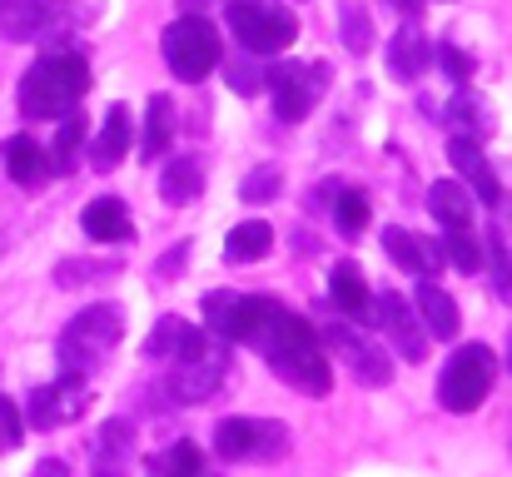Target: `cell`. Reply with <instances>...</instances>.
Masks as SVG:
<instances>
[{
  "mask_svg": "<svg viewBox=\"0 0 512 477\" xmlns=\"http://www.w3.org/2000/svg\"><path fill=\"white\" fill-rule=\"evenodd\" d=\"M20 438H25V418H20V408L0 393V453H15Z\"/></svg>",
  "mask_w": 512,
  "mask_h": 477,
  "instance_id": "obj_39",
  "label": "cell"
},
{
  "mask_svg": "<svg viewBox=\"0 0 512 477\" xmlns=\"http://www.w3.org/2000/svg\"><path fill=\"white\" fill-rule=\"evenodd\" d=\"M125 338V309L120 304H90L70 318L55 338V358H60V378H80L90 383V373H100V363L120 348Z\"/></svg>",
  "mask_w": 512,
  "mask_h": 477,
  "instance_id": "obj_3",
  "label": "cell"
},
{
  "mask_svg": "<svg viewBox=\"0 0 512 477\" xmlns=\"http://www.w3.org/2000/svg\"><path fill=\"white\" fill-rule=\"evenodd\" d=\"M428 60H433V45H428V35L413 20L388 35V75L398 85H418V75L428 70Z\"/></svg>",
  "mask_w": 512,
  "mask_h": 477,
  "instance_id": "obj_19",
  "label": "cell"
},
{
  "mask_svg": "<svg viewBox=\"0 0 512 477\" xmlns=\"http://www.w3.org/2000/svg\"><path fill=\"white\" fill-rule=\"evenodd\" d=\"M90 60L70 45H45V55L20 75V115L25 120H65L90 95Z\"/></svg>",
  "mask_w": 512,
  "mask_h": 477,
  "instance_id": "obj_2",
  "label": "cell"
},
{
  "mask_svg": "<svg viewBox=\"0 0 512 477\" xmlns=\"http://www.w3.org/2000/svg\"><path fill=\"white\" fill-rule=\"evenodd\" d=\"M199 194H204V164L194 155L165 159V169H160V199H165L170 209H184V204H194Z\"/></svg>",
  "mask_w": 512,
  "mask_h": 477,
  "instance_id": "obj_24",
  "label": "cell"
},
{
  "mask_svg": "<svg viewBox=\"0 0 512 477\" xmlns=\"http://www.w3.org/2000/svg\"><path fill=\"white\" fill-rule=\"evenodd\" d=\"M80 229H85L95 244H130V239H135V219H130L125 199H115V194L90 199L85 214H80Z\"/></svg>",
  "mask_w": 512,
  "mask_h": 477,
  "instance_id": "obj_20",
  "label": "cell"
},
{
  "mask_svg": "<svg viewBox=\"0 0 512 477\" xmlns=\"http://www.w3.org/2000/svg\"><path fill=\"white\" fill-rule=\"evenodd\" d=\"M289 448H294V433L279 418H219L214 423V453L224 463H279Z\"/></svg>",
  "mask_w": 512,
  "mask_h": 477,
  "instance_id": "obj_6",
  "label": "cell"
},
{
  "mask_svg": "<svg viewBox=\"0 0 512 477\" xmlns=\"http://www.w3.org/2000/svg\"><path fill=\"white\" fill-rule=\"evenodd\" d=\"M0 10H5V0H0Z\"/></svg>",
  "mask_w": 512,
  "mask_h": 477,
  "instance_id": "obj_46",
  "label": "cell"
},
{
  "mask_svg": "<svg viewBox=\"0 0 512 477\" xmlns=\"http://www.w3.org/2000/svg\"><path fill=\"white\" fill-rule=\"evenodd\" d=\"M130 140H135L130 105H110V115H105V125H100L95 145H90V164H95V169H115V164H125Z\"/></svg>",
  "mask_w": 512,
  "mask_h": 477,
  "instance_id": "obj_23",
  "label": "cell"
},
{
  "mask_svg": "<svg viewBox=\"0 0 512 477\" xmlns=\"http://www.w3.org/2000/svg\"><path fill=\"white\" fill-rule=\"evenodd\" d=\"M368 323L388 333V348H398V358L423 363V353H428V333H423V323H418L413 304H408L403 294H393V289L378 294L373 309H368Z\"/></svg>",
  "mask_w": 512,
  "mask_h": 477,
  "instance_id": "obj_11",
  "label": "cell"
},
{
  "mask_svg": "<svg viewBox=\"0 0 512 477\" xmlns=\"http://www.w3.org/2000/svg\"><path fill=\"white\" fill-rule=\"evenodd\" d=\"M433 60L443 65V75H448V80H458V85H468V80H473V55H468V50H458L453 40H443V45L433 50Z\"/></svg>",
  "mask_w": 512,
  "mask_h": 477,
  "instance_id": "obj_38",
  "label": "cell"
},
{
  "mask_svg": "<svg viewBox=\"0 0 512 477\" xmlns=\"http://www.w3.org/2000/svg\"><path fill=\"white\" fill-rule=\"evenodd\" d=\"M90 477H135V428H130V418H110L95 433Z\"/></svg>",
  "mask_w": 512,
  "mask_h": 477,
  "instance_id": "obj_15",
  "label": "cell"
},
{
  "mask_svg": "<svg viewBox=\"0 0 512 477\" xmlns=\"http://www.w3.org/2000/svg\"><path fill=\"white\" fill-rule=\"evenodd\" d=\"M383 254L403 269V274H418V279H438V269H443V239H418V234H408V229H398V224H388L383 229Z\"/></svg>",
  "mask_w": 512,
  "mask_h": 477,
  "instance_id": "obj_16",
  "label": "cell"
},
{
  "mask_svg": "<svg viewBox=\"0 0 512 477\" xmlns=\"http://www.w3.org/2000/svg\"><path fill=\"white\" fill-rule=\"evenodd\" d=\"M329 214H334V229L348 234V239H353V234H363V229H368V219H373V209H368V194H363V189H339V199H334V209H329Z\"/></svg>",
  "mask_w": 512,
  "mask_h": 477,
  "instance_id": "obj_34",
  "label": "cell"
},
{
  "mask_svg": "<svg viewBox=\"0 0 512 477\" xmlns=\"http://www.w3.org/2000/svg\"><path fill=\"white\" fill-rule=\"evenodd\" d=\"M339 35L348 45V55H368L373 50V20H368V10L358 0H343L339 5Z\"/></svg>",
  "mask_w": 512,
  "mask_h": 477,
  "instance_id": "obj_33",
  "label": "cell"
},
{
  "mask_svg": "<svg viewBox=\"0 0 512 477\" xmlns=\"http://www.w3.org/2000/svg\"><path fill=\"white\" fill-rule=\"evenodd\" d=\"M150 477H204V458H199V448L189 438H179L150 463Z\"/></svg>",
  "mask_w": 512,
  "mask_h": 477,
  "instance_id": "obj_32",
  "label": "cell"
},
{
  "mask_svg": "<svg viewBox=\"0 0 512 477\" xmlns=\"http://www.w3.org/2000/svg\"><path fill=\"white\" fill-rule=\"evenodd\" d=\"M329 304L339 309V318H358V323H368V309H373V294H368V279H363V269L353 264V259H339L334 269H329Z\"/></svg>",
  "mask_w": 512,
  "mask_h": 477,
  "instance_id": "obj_21",
  "label": "cell"
},
{
  "mask_svg": "<svg viewBox=\"0 0 512 477\" xmlns=\"http://www.w3.org/2000/svg\"><path fill=\"white\" fill-rule=\"evenodd\" d=\"M319 343H329L334 353H339L343 363H348V373L363 383V388H388L393 383V363H388V348H378L373 338H363L348 318H334V323H324V333H319Z\"/></svg>",
  "mask_w": 512,
  "mask_h": 477,
  "instance_id": "obj_9",
  "label": "cell"
},
{
  "mask_svg": "<svg viewBox=\"0 0 512 477\" xmlns=\"http://www.w3.org/2000/svg\"><path fill=\"white\" fill-rule=\"evenodd\" d=\"M160 50H165V65H170L174 80H189V85L224 65V40H219V30L204 15H179L165 30Z\"/></svg>",
  "mask_w": 512,
  "mask_h": 477,
  "instance_id": "obj_7",
  "label": "cell"
},
{
  "mask_svg": "<svg viewBox=\"0 0 512 477\" xmlns=\"http://www.w3.org/2000/svg\"><path fill=\"white\" fill-rule=\"evenodd\" d=\"M239 343H254L264 353V363L299 393L309 398H329L334 388V368L329 353L319 343V333L309 328V318H299L289 304L269 299V294H244V333Z\"/></svg>",
  "mask_w": 512,
  "mask_h": 477,
  "instance_id": "obj_1",
  "label": "cell"
},
{
  "mask_svg": "<svg viewBox=\"0 0 512 477\" xmlns=\"http://www.w3.org/2000/svg\"><path fill=\"white\" fill-rule=\"evenodd\" d=\"M174 95H150V105H145V130H140V155H145V164L150 159H165V150H170L174 140Z\"/></svg>",
  "mask_w": 512,
  "mask_h": 477,
  "instance_id": "obj_27",
  "label": "cell"
},
{
  "mask_svg": "<svg viewBox=\"0 0 512 477\" xmlns=\"http://www.w3.org/2000/svg\"><path fill=\"white\" fill-rule=\"evenodd\" d=\"M80 145H85V115L80 110H70L60 125H55V140H50V174H70L75 169V159H80Z\"/></svg>",
  "mask_w": 512,
  "mask_h": 477,
  "instance_id": "obj_30",
  "label": "cell"
},
{
  "mask_svg": "<svg viewBox=\"0 0 512 477\" xmlns=\"http://www.w3.org/2000/svg\"><path fill=\"white\" fill-rule=\"evenodd\" d=\"M269 249H274L269 219H244V224H234L229 239H224V264H254V259H264Z\"/></svg>",
  "mask_w": 512,
  "mask_h": 477,
  "instance_id": "obj_28",
  "label": "cell"
},
{
  "mask_svg": "<svg viewBox=\"0 0 512 477\" xmlns=\"http://www.w3.org/2000/svg\"><path fill=\"white\" fill-rule=\"evenodd\" d=\"M65 0H5L0 10V35L5 40H40L65 20Z\"/></svg>",
  "mask_w": 512,
  "mask_h": 477,
  "instance_id": "obj_17",
  "label": "cell"
},
{
  "mask_svg": "<svg viewBox=\"0 0 512 477\" xmlns=\"http://www.w3.org/2000/svg\"><path fill=\"white\" fill-rule=\"evenodd\" d=\"M30 477H70V463H60V458H40Z\"/></svg>",
  "mask_w": 512,
  "mask_h": 477,
  "instance_id": "obj_43",
  "label": "cell"
},
{
  "mask_svg": "<svg viewBox=\"0 0 512 477\" xmlns=\"http://www.w3.org/2000/svg\"><path fill=\"white\" fill-rule=\"evenodd\" d=\"M279 194H284V169H279V164H259V169H249L244 184H239V199L254 204V209H259V204H274Z\"/></svg>",
  "mask_w": 512,
  "mask_h": 477,
  "instance_id": "obj_35",
  "label": "cell"
},
{
  "mask_svg": "<svg viewBox=\"0 0 512 477\" xmlns=\"http://www.w3.org/2000/svg\"><path fill=\"white\" fill-rule=\"evenodd\" d=\"M428 214L453 234V229H473V194L458 179H438L428 184Z\"/></svg>",
  "mask_w": 512,
  "mask_h": 477,
  "instance_id": "obj_26",
  "label": "cell"
},
{
  "mask_svg": "<svg viewBox=\"0 0 512 477\" xmlns=\"http://www.w3.org/2000/svg\"><path fill=\"white\" fill-rule=\"evenodd\" d=\"M204 333L219 338L224 348L239 343V333H244V294L209 289V294H204Z\"/></svg>",
  "mask_w": 512,
  "mask_h": 477,
  "instance_id": "obj_25",
  "label": "cell"
},
{
  "mask_svg": "<svg viewBox=\"0 0 512 477\" xmlns=\"http://www.w3.org/2000/svg\"><path fill=\"white\" fill-rule=\"evenodd\" d=\"M224 20L244 55H284L299 40V20L279 0H229Z\"/></svg>",
  "mask_w": 512,
  "mask_h": 477,
  "instance_id": "obj_4",
  "label": "cell"
},
{
  "mask_svg": "<svg viewBox=\"0 0 512 477\" xmlns=\"http://www.w3.org/2000/svg\"><path fill=\"white\" fill-rule=\"evenodd\" d=\"M483 259H488V274H493V294L512 309V249L503 244V234H493V244H488Z\"/></svg>",
  "mask_w": 512,
  "mask_h": 477,
  "instance_id": "obj_37",
  "label": "cell"
},
{
  "mask_svg": "<svg viewBox=\"0 0 512 477\" xmlns=\"http://www.w3.org/2000/svg\"><path fill=\"white\" fill-rule=\"evenodd\" d=\"M413 314L423 323V333L428 338H443V343H453L458 338V299L448 294V289H438L433 279H418V289H413Z\"/></svg>",
  "mask_w": 512,
  "mask_h": 477,
  "instance_id": "obj_18",
  "label": "cell"
},
{
  "mask_svg": "<svg viewBox=\"0 0 512 477\" xmlns=\"http://www.w3.org/2000/svg\"><path fill=\"white\" fill-rule=\"evenodd\" d=\"M339 179H324L319 189H314V199H309V209H334V199H339Z\"/></svg>",
  "mask_w": 512,
  "mask_h": 477,
  "instance_id": "obj_42",
  "label": "cell"
},
{
  "mask_svg": "<svg viewBox=\"0 0 512 477\" xmlns=\"http://www.w3.org/2000/svg\"><path fill=\"white\" fill-rule=\"evenodd\" d=\"M493 378H498V358L488 343H463L453 348V358L443 363V378H438V403L448 413H473L483 408V398L493 393Z\"/></svg>",
  "mask_w": 512,
  "mask_h": 477,
  "instance_id": "obj_5",
  "label": "cell"
},
{
  "mask_svg": "<svg viewBox=\"0 0 512 477\" xmlns=\"http://www.w3.org/2000/svg\"><path fill=\"white\" fill-rule=\"evenodd\" d=\"M204 353H209V333L179 314H165L145 338V358L155 363H199Z\"/></svg>",
  "mask_w": 512,
  "mask_h": 477,
  "instance_id": "obj_13",
  "label": "cell"
},
{
  "mask_svg": "<svg viewBox=\"0 0 512 477\" xmlns=\"http://www.w3.org/2000/svg\"><path fill=\"white\" fill-rule=\"evenodd\" d=\"M443 5H448V0H443Z\"/></svg>",
  "mask_w": 512,
  "mask_h": 477,
  "instance_id": "obj_47",
  "label": "cell"
},
{
  "mask_svg": "<svg viewBox=\"0 0 512 477\" xmlns=\"http://www.w3.org/2000/svg\"><path fill=\"white\" fill-rule=\"evenodd\" d=\"M393 5H398V10H403V15H413V10H418V5H423V0H393Z\"/></svg>",
  "mask_w": 512,
  "mask_h": 477,
  "instance_id": "obj_44",
  "label": "cell"
},
{
  "mask_svg": "<svg viewBox=\"0 0 512 477\" xmlns=\"http://www.w3.org/2000/svg\"><path fill=\"white\" fill-rule=\"evenodd\" d=\"M264 85H269V95H274V115H279L284 125H299V120L319 105V95L329 90V65H324V60H314V65H304V60H279V65L264 70Z\"/></svg>",
  "mask_w": 512,
  "mask_h": 477,
  "instance_id": "obj_8",
  "label": "cell"
},
{
  "mask_svg": "<svg viewBox=\"0 0 512 477\" xmlns=\"http://www.w3.org/2000/svg\"><path fill=\"white\" fill-rule=\"evenodd\" d=\"M224 75H229L234 95H259V80H264V75H259L249 60H229V65H224Z\"/></svg>",
  "mask_w": 512,
  "mask_h": 477,
  "instance_id": "obj_40",
  "label": "cell"
},
{
  "mask_svg": "<svg viewBox=\"0 0 512 477\" xmlns=\"http://www.w3.org/2000/svg\"><path fill=\"white\" fill-rule=\"evenodd\" d=\"M448 120L463 130V140H488L493 135V105L478 90H458L448 100Z\"/></svg>",
  "mask_w": 512,
  "mask_h": 477,
  "instance_id": "obj_29",
  "label": "cell"
},
{
  "mask_svg": "<svg viewBox=\"0 0 512 477\" xmlns=\"http://www.w3.org/2000/svg\"><path fill=\"white\" fill-rule=\"evenodd\" d=\"M120 274V259H60L55 264V284L60 289H85L95 279H110Z\"/></svg>",
  "mask_w": 512,
  "mask_h": 477,
  "instance_id": "obj_31",
  "label": "cell"
},
{
  "mask_svg": "<svg viewBox=\"0 0 512 477\" xmlns=\"http://www.w3.org/2000/svg\"><path fill=\"white\" fill-rule=\"evenodd\" d=\"M443 254L453 259V269H463V274H478L488 259H483V244H478V234L473 229H453L448 239H443Z\"/></svg>",
  "mask_w": 512,
  "mask_h": 477,
  "instance_id": "obj_36",
  "label": "cell"
},
{
  "mask_svg": "<svg viewBox=\"0 0 512 477\" xmlns=\"http://www.w3.org/2000/svg\"><path fill=\"white\" fill-rule=\"evenodd\" d=\"M224 378H229V353L224 348H209L199 363H174V373L165 378V393H170L174 403H209L219 388H224Z\"/></svg>",
  "mask_w": 512,
  "mask_h": 477,
  "instance_id": "obj_12",
  "label": "cell"
},
{
  "mask_svg": "<svg viewBox=\"0 0 512 477\" xmlns=\"http://www.w3.org/2000/svg\"><path fill=\"white\" fill-rule=\"evenodd\" d=\"M508 373H512V328H508Z\"/></svg>",
  "mask_w": 512,
  "mask_h": 477,
  "instance_id": "obj_45",
  "label": "cell"
},
{
  "mask_svg": "<svg viewBox=\"0 0 512 477\" xmlns=\"http://www.w3.org/2000/svg\"><path fill=\"white\" fill-rule=\"evenodd\" d=\"M0 164H5V174H10L20 189H40V184L50 179L45 145H40V140H30V135H10V140L0 145Z\"/></svg>",
  "mask_w": 512,
  "mask_h": 477,
  "instance_id": "obj_22",
  "label": "cell"
},
{
  "mask_svg": "<svg viewBox=\"0 0 512 477\" xmlns=\"http://www.w3.org/2000/svg\"><path fill=\"white\" fill-rule=\"evenodd\" d=\"M184 259H189V239H179V244H174L170 254H165V259H160V264H155V269H160V279H174V274H179V264H184Z\"/></svg>",
  "mask_w": 512,
  "mask_h": 477,
  "instance_id": "obj_41",
  "label": "cell"
},
{
  "mask_svg": "<svg viewBox=\"0 0 512 477\" xmlns=\"http://www.w3.org/2000/svg\"><path fill=\"white\" fill-rule=\"evenodd\" d=\"M448 159H453V169L463 174L458 184L478 199V204H488V209H503V184H498V174H493V164L483 155V145L478 140H463V135H453L448 140Z\"/></svg>",
  "mask_w": 512,
  "mask_h": 477,
  "instance_id": "obj_14",
  "label": "cell"
},
{
  "mask_svg": "<svg viewBox=\"0 0 512 477\" xmlns=\"http://www.w3.org/2000/svg\"><path fill=\"white\" fill-rule=\"evenodd\" d=\"M85 408H90L85 383H80V378H55V383H45V388H35V393L25 398V413H20V418H25L35 433H50V428L75 423Z\"/></svg>",
  "mask_w": 512,
  "mask_h": 477,
  "instance_id": "obj_10",
  "label": "cell"
}]
</instances>
